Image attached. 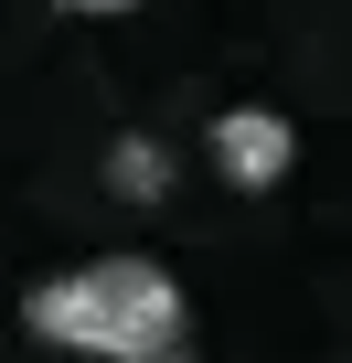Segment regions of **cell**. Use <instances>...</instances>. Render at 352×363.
Segmentation results:
<instances>
[{
    "label": "cell",
    "mask_w": 352,
    "mask_h": 363,
    "mask_svg": "<svg viewBox=\"0 0 352 363\" xmlns=\"http://www.w3.org/2000/svg\"><path fill=\"white\" fill-rule=\"evenodd\" d=\"M22 320L43 342H64V352H96V363H171V342H182V289L149 257H86V267L43 278L22 299Z\"/></svg>",
    "instance_id": "6da1fadb"
},
{
    "label": "cell",
    "mask_w": 352,
    "mask_h": 363,
    "mask_svg": "<svg viewBox=\"0 0 352 363\" xmlns=\"http://www.w3.org/2000/svg\"><path fill=\"white\" fill-rule=\"evenodd\" d=\"M64 11H139V0H64Z\"/></svg>",
    "instance_id": "277c9868"
},
{
    "label": "cell",
    "mask_w": 352,
    "mask_h": 363,
    "mask_svg": "<svg viewBox=\"0 0 352 363\" xmlns=\"http://www.w3.org/2000/svg\"><path fill=\"white\" fill-rule=\"evenodd\" d=\"M107 182H118L128 203H160V193H171V150H160V139H118V150H107Z\"/></svg>",
    "instance_id": "3957f363"
},
{
    "label": "cell",
    "mask_w": 352,
    "mask_h": 363,
    "mask_svg": "<svg viewBox=\"0 0 352 363\" xmlns=\"http://www.w3.org/2000/svg\"><path fill=\"white\" fill-rule=\"evenodd\" d=\"M288 160H299V139H288V118H278V107H225V118H214V171L235 182V193H267V182H288Z\"/></svg>",
    "instance_id": "7a4b0ae2"
}]
</instances>
